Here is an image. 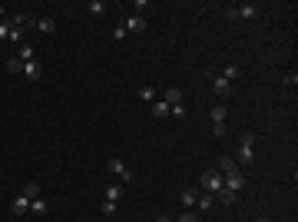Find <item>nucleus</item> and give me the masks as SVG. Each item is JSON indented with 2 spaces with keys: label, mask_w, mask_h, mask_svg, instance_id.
Instances as JSON below:
<instances>
[{
  "label": "nucleus",
  "mask_w": 298,
  "mask_h": 222,
  "mask_svg": "<svg viewBox=\"0 0 298 222\" xmlns=\"http://www.w3.org/2000/svg\"><path fill=\"white\" fill-rule=\"evenodd\" d=\"M17 56H20L24 63H27V60H37V56H33V47H30V43H20V53H17Z\"/></svg>",
  "instance_id": "a211bd4d"
},
{
  "label": "nucleus",
  "mask_w": 298,
  "mask_h": 222,
  "mask_svg": "<svg viewBox=\"0 0 298 222\" xmlns=\"http://www.w3.org/2000/svg\"><path fill=\"white\" fill-rule=\"evenodd\" d=\"M149 113H153V116H156V119L169 116V103H166V100H153V110H149Z\"/></svg>",
  "instance_id": "2eb2a0df"
},
{
  "label": "nucleus",
  "mask_w": 298,
  "mask_h": 222,
  "mask_svg": "<svg viewBox=\"0 0 298 222\" xmlns=\"http://www.w3.org/2000/svg\"><path fill=\"white\" fill-rule=\"evenodd\" d=\"M123 192H126V186H123V183L106 186V199H110V202H119V199H123Z\"/></svg>",
  "instance_id": "ddd939ff"
},
{
  "label": "nucleus",
  "mask_w": 298,
  "mask_h": 222,
  "mask_svg": "<svg viewBox=\"0 0 298 222\" xmlns=\"http://www.w3.org/2000/svg\"><path fill=\"white\" fill-rule=\"evenodd\" d=\"M24 196H27V199H37V196H40V183H27V186H24Z\"/></svg>",
  "instance_id": "6ab92c4d"
},
{
  "label": "nucleus",
  "mask_w": 298,
  "mask_h": 222,
  "mask_svg": "<svg viewBox=\"0 0 298 222\" xmlns=\"http://www.w3.org/2000/svg\"><path fill=\"white\" fill-rule=\"evenodd\" d=\"M119 202H110V199H103V215H116Z\"/></svg>",
  "instance_id": "4be33fe9"
},
{
  "label": "nucleus",
  "mask_w": 298,
  "mask_h": 222,
  "mask_svg": "<svg viewBox=\"0 0 298 222\" xmlns=\"http://www.w3.org/2000/svg\"><path fill=\"white\" fill-rule=\"evenodd\" d=\"M212 136L222 139V136H226V123H212Z\"/></svg>",
  "instance_id": "bb28decb"
},
{
  "label": "nucleus",
  "mask_w": 298,
  "mask_h": 222,
  "mask_svg": "<svg viewBox=\"0 0 298 222\" xmlns=\"http://www.w3.org/2000/svg\"><path fill=\"white\" fill-rule=\"evenodd\" d=\"M259 222H265V219H259Z\"/></svg>",
  "instance_id": "c756f323"
},
{
  "label": "nucleus",
  "mask_w": 298,
  "mask_h": 222,
  "mask_svg": "<svg viewBox=\"0 0 298 222\" xmlns=\"http://www.w3.org/2000/svg\"><path fill=\"white\" fill-rule=\"evenodd\" d=\"M27 209H30V199L27 196H17L14 202H10V215H24Z\"/></svg>",
  "instance_id": "9b49d317"
},
{
  "label": "nucleus",
  "mask_w": 298,
  "mask_h": 222,
  "mask_svg": "<svg viewBox=\"0 0 298 222\" xmlns=\"http://www.w3.org/2000/svg\"><path fill=\"white\" fill-rule=\"evenodd\" d=\"M139 96L153 103V100H156V87H139Z\"/></svg>",
  "instance_id": "5701e85b"
},
{
  "label": "nucleus",
  "mask_w": 298,
  "mask_h": 222,
  "mask_svg": "<svg viewBox=\"0 0 298 222\" xmlns=\"http://www.w3.org/2000/svg\"><path fill=\"white\" fill-rule=\"evenodd\" d=\"M119 24L126 27V33H142V30H146V17H139V14H129L126 20H119Z\"/></svg>",
  "instance_id": "0eeeda50"
},
{
  "label": "nucleus",
  "mask_w": 298,
  "mask_h": 222,
  "mask_svg": "<svg viewBox=\"0 0 298 222\" xmlns=\"http://www.w3.org/2000/svg\"><path fill=\"white\" fill-rule=\"evenodd\" d=\"M215 196H219V202H226V206H232V202H236V192H229L226 186H222V189L215 192Z\"/></svg>",
  "instance_id": "f3484780"
},
{
  "label": "nucleus",
  "mask_w": 298,
  "mask_h": 222,
  "mask_svg": "<svg viewBox=\"0 0 298 222\" xmlns=\"http://www.w3.org/2000/svg\"><path fill=\"white\" fill-rule=\"evenodd\" d=\"M222 77H226V80H229V83H232V80H236V77H239V66H226V70H222Z\"/></svg>",
  "instance_id": "cd10ccee"
},
{
  "label": "nucleus",
  "mask_w": 298,
  "mask_h": 222,
  "mask_svg": "<svg viewBox=\"0 0 298 222\" xmlns=\"http://www.w3.org/2000/svg\"><path fill=\"white\" fill-rule=\"evenodd\" d=\"M176 222H199V215H196V212H189V209H182V215H179Z\"/></svg>",
  "instance_id": "a878e982"
},
{
  "label": "nucleus",
  "mask_w": 298,
  "mask_h": 222,
  "mask_svg": "<svg viewBox=\"0 0 298 222\" xmlns=\"http://www.w3.org/2000/svg\"><path fill=\"white\" fill-rule=\"evenodd\" d=\"M232 159H236V166H252V163H255V136L242 133V139H239V153Z\"/></svg>",
  "instance_id": "f257e3e1"
},
{
  "label": "nucleus",
  "mask_w": 298,
  "mask_h": 222,
  "mask_svg": "<svg viewBox=\"0 0 298 222\" xmlns=\"http://www.w3.org/2000/svg\"><path fill=\"white\" fill-rule=\"evenodd\" d=\"M205 77H209L212 90H215L219 96H229V93H232V83H229V80L222 77V73H215V70H205Z\"/></svg>",
  "instance_id": "20e7f679"
},
{
  "label": "nucleus",
  "mask_w": 298,
  "mask_h": 222,
  "mask_svg": "<svg viewBox=\"0 0 298 222\" xmlns=\"http://www.w3.org/2000/svg\"><path fill=\"white\" fill-rule=\"evenodd\" d=\"M87 10H90L93 17H100V14H103L106 7H103V0H90V4H87Z\"/></svg>",
  "instance_id": "412c9836"
},
{
  "label": "nucleus",
  "mask_w": 298,
  "mask_h": 222,
  "mask_svg": "<svg viewBox=\"0 0 298 222\" xmlns=\"http://www.w3.org/2000/svg\"><path fill=\"white\" fill-rule=\"evenodd\" d=\"M7 70H10V73H24V60H20V56L7 60Z\"/></svg>",
  "instance_id": "aec40b11"
},
{
  "label": "nucleus",
  "mask_w": 298,
  "mask_h": 222,
  "mask_svg": "<svg viewBox=\"0 0 298 222\" xmlns=\"http://www.w3.org/2000/svg\"><path fill=\"white\" fill-rule=\"evenodd\" d=\"M126 37H129V33H126V27H123V24H116V30H113V40H116V43H123Z\"/></svg>",
  "instance_id": "393cba45"
},
{
  "label": "nucleus",
  "mask_w": 298,
  "mask_h": 222,
  "mask_svg": "<svg viewBox=\"0 0 298 222\" xmlns=\"http://www.w3.org/2000/svg\"><path fill=\"white\" fill-rule=\"evenodd\" d=\"M106 173L119 176V183H123V186H133V183H136V173H133V169H126V166H123V159H116V156L106 159Z\"/></svg>",
  "instance_id": "7ed1b4c3"
},
{
  "label": "nucleus",
  "mask_w": 298,
  "mask_h": 222,
  "mask_svg": "<svg viewBox=\"0 0 298 222\" xmlns=\"http://www.w3.org/2000/svg\"><path fill=\"white\" fill-rule=\"evenodd\" d=\"M163 100L169 103V110H173V106H179V103H182V90H179V87H166Z\"/></svg>",
  "instance_id": "1a4fd4ad"
},
{
  "label": "nucleus",
  "mask_w": 298,
  "mask_h": 222,
  "mask_svg": "<svg viewBox=\"0 0 298 222\" xmlns=\"http://www.w3.org/2000/svg\"><path fill=\"white\" fill-rule=\"evenodd\" d=\"M202 189L212 192V196L222 189V173H219V169H209V173H202Z\"/></svg>",
  "instance_id": "423d86ee"
},
{
  "label": "nucleus",
  "mask_w": 298,
  "mask_h": 222,
  "mask_svg": "<svg viewBox=\"0 0 298 222\" xmlns=\"http://www.w3.org/2000/svg\"><path fill=\"white\" fill-rule=\"evenodd\" d=\"M24 73H27V80H33V83H37V80H43V66H40L37 60H27V63H24Z\"/></svg>",
  "instance_id": "6e6552de"
},
{
  "label": "nucleus",
  "mask_w": 298,
  "mask_h": 222,
  "mask_svg": "<svg viewBox=\"0 0 298 222\" xmlns=\"http://www.w3.org/2000/svg\"><path fill=\"white\" fill-rule=\"evenodd\" d=\"M259 14H262L259 4H229L226 7L229 20H249V17H259Z\"/></svg>",
  "instance_id": "f03ea898"
},
{
  "label": "nucleus",
  "mask_w": 298,
  "mask_h": 222,
  "mask_svg": "<svg viewBox=\"0 0 298 222\" xmlns=\"http://www.w3.org/2000/svg\"><path fill=\"white\" fill-rule=\"evenodd\" d=\"M37 30L40 33H53L56 30V20H53V17H37Z\"/></svg>",
  "instance_id": "4468645a"
},
{
  "label": "nucleus",
  "mask_w": 298,
  "mask_h": 222,
  "mask_svg": "<svg viewBox=\"0 0 298 222\" xmlns=\"http://www.w3.org/2000/svg\"><path fill=\"white\" fill-rule=\"evenodd\" d=\"M30 212L37 215V219H43V215L50 212V206H47V199H40V196H37V199H30Z\"/></svg>",
  "instance_id": "f8f14e48"
},
{
  "label": "nucleus",
  "mask_w": 298,
  "mask_h": 222,
  "mask_svg": "<svg viewBox=\"0 0 298 222\" xmlns=\"http://www.w3.org/2000/svg\"><path fill=\"white\" fill-rule=\"evenodd\" d=\"M226 116H229V113H226V106H222V103L212 106V123H226Z\"/></svg>",
  "instance_id": "dca6fc26"
},
{
  "label": "nucleus",
  "mask_w": 298,
  "mask_h": 222,
  "mask_svg": "<svg viewBox=\"0 0 298 222\" xmlns=\"http://www.w3.org/2000/svg\"><path fill=\"white\" fill-rule=\"evenodd\" d=\"M0 40H10V27H7V20H0Z\"/></svg>",
  "instance_id": "c85d7f7f"
},
{
  "label": "nucleus",
  "mask_w": 298,
  "mask_h": 222,
  "mask_svg": "<svg viewBox=\"0 0 298 222\" xmlns=\"http://www.w3.org/2000/svg\"><path fill=\"white\" fill-rule=\"evenodd\" d=\"M222 186H226L229 192H239L245 186V176L239 173V169H229V173H222Z\"/></svg>",
  "instance_id": "39448f33"
},
{
  "label": "nucleus",
  "mask_w": 298,
  "mask_h": 222,
  "mask_svg": "<svg viewBox=\"0 0 298 222\" xmlns=\"http://www.w3.org/2000/svg\"><path fill=\"white\" fill-rule=\"evenodd\" d=\"M199 196H202V192L199 189H182V196H179V202H182V209H192L199 202Z\"/></svg>",
  "instance_id": "9d476101"
},
{
  "label": "nucleus",
  "mask_w": 298,
  "mask_h": 222,
  "mask_svg": "<svg viewBox=\"0 0 298 222\" xmlns=\"http://www.w3.org/2000/svg\"><path fill=\"white\" fill-rule=\"evenodd\" d=\"M196 206H199V212H205V209H212V192H209V196H199V202H196Z\"/></svg>",
  "instance_id": "b1692460"
}]
</instances>
